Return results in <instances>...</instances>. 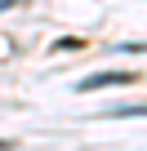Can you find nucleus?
<instances>
[{
  "instance_id": "nucleus-1",
  "label": "nucleus",
  "mask_w": 147,
  "mask_h": 151,
  "mask_svg": "<svg viewBox=\"0 0 147 151\" xmlns=\"http://www.w3.org/2000/svg\"><path fill=\"white\" fill-rule=\"evenodd\" d=\"M134 80H138L134 71H98V76H85L76 89H80V93H94V89H107V85H134Z\"/></svg>"
},
{
  "instance_id": "nucleus-2",
  "label": "nucleus",
  "mask_w": 147,
  "mask_h": 151,
  "mask_svg": "<svg viewBox=\"0 0 147 151\" xmlns=\"http://www.w3.org/2000/svg\"><path fill=\"white\" fill-rule=\"evenodd\" d=\"M112 116H120V120H125V116H147V107H116Z\"/></svg>"
},
{
  "instance_id": "nucleus-3",
  "label": "nucleus",
  "mask_w": 147,
  "mask_h": 151,
  "mask_svg": "<svg viewBox=\"0 0 147 151\" xmlns=\"http://www.w3.org/2000/svg\"><path fill=\"white\" fill-rule=\"evenodd\" d=\"M0 151H9V142H5V138H0Z\"/></svg>"
}]
</instances>
